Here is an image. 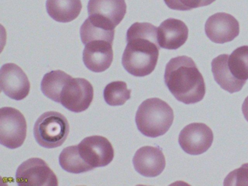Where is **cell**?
Instances as JSON below:
<instances>
[{
    "mask_svg": "<svg viewBox=\"0 0 248 186\" xmlns=\"http://www.w3.org/2000/svg\"><path fill=\"white\" fill-rule=\"evenodd\" d=\"M126 42L122 58L124 69L135 77L152 74L157 64L160 49L158 28L149 23L136 22L127 30Z\"/></svg>",
    "mask_w": 248,
    "mask_h": 186,
    "instance_id": "6da1fadb",
    "label": "cell"
},
{
    "mask_svg": "<svg viewBox=\"0 0 248 186\" xmlns=\"http://www.w3.org/2000/svg\"><path fill=\"white\" fill-rule=\"evenodd\" d=\"M164 78L169 91L181 103L194 104L205 95L204 78L190 57L172 58L166 65Z\"/></svg>",
    "mask_w": 248,
    "mask_h": 186,
    "instance_id": "7a4b0ae2",
    "label": "cell"
},
{
    "mask_svg": "<svg viewBox=\"0 0 248 186\" xmlns=\"http://www.w3.org/2000/svg\"><path fill=\"white\" fill-rule=\"evenodd\" d=\"M173 120L172 108L166 102L156 97L144 100L136 112L138 129L149 138L165 135L172 126Z\"/></svg>",
    "mask_w": 248,
    "mask_h": 186,
    "instance_id": "3957f363",
    "label": "cell"
},
{
    "mask_svg": "<svg viewBox=\"0 0 248 186\" xmlns=\"http://www.w3.org/2000/svg\"><path fill=\"white\" fill-rule=\"evenodd\" d=\"M69 134V124L64 115L59 112L47 111L36 122L34 135L39 145L46 148L62 145Z\"/></svg>",
    "mask_w": 248,
    "mask_h": 186,
    "instance_id": "277c9868",
    "label": "cell"
},
{
    "mask_svg": "<svg viewBox=\"0 0 248 186\" xmlns=\"http://www.w3.org/2000/svg\"><path fill=\"white\" fill-rule=\"evenodd\" d=\"M27 124L21 111L11 107L0 109V142L10 149L19 148L27 138Z\"/></svg>",
    "mask_w": 248,
    "mask_h": 186,
    "instance_id": "5b68a950",
    "label": "cell"
},
{
    "mask_svg": "<svg viewBox=\"0 0 248 186\" xmlns=\"http://www.w3.org/2000/svg\"><path fill=\"white\" fill-rule=\"evenodd\" d=\"M16 180L21 186H57V177L44 160L31 158L18 167Z\"/></svg>",
    "mask_w": 248,
    "mask_h": 186,
    "instance_id": "8992f818",
    "label": "cell"
},
{
    "mask_svg": "<svg viewBox=\"0 0 248 186\" xmlns=\"http://www.w3.org/2000/svg\"><path fill=\"white\" fill-rule=\"evenodd\" d=\"M93 97V87L89 81L84 78H72L62 90L60 103L71 111L80 113L90 107Z\"/></svg>",
    "mask_w": 248,
    "mask_h": 186,
    "instance_id": "52a82bcc",
    "label": "cell"
},
{
    "mask_svg": "<svg viewBox=\"0 0 248 186\" xmlns=\"http://www.w3.org/2000/svg\"><path fill=\"white\" fill-rule=\"evenodd\" d=\"M89 18L95 23L115 29L127 13L125 0H89Z\"/></svg>",
    "mask_w": 248,
    "mask_h": 186,
    "instance_id": "ba28073f",
    "label": "cell"
},
{
    "mask_svg": "<svg viewBox=\"0 0 248 186\" xmlns=\"http://www.w3.org/2000/svg\"><path fill=\"white\" fill-rule=\"evenodd\" d=\"M78 145L84 161L93 168L106 167L114 159V148L105 137H87Z\"/></svg>",
    "mask_w": 248,
    "mask_h": 186,
    "instance_id": "9c48e42d",
    "label": "cell"
},
{
    "mask_svg": "<svg viewBox=\"0 0 248 186\" xmlns=\"http://www.w3.org/2000/svg\"><path fill=\"white\" fill-rule=\"evenodd\" d=\"M213 138V131L205 124L192 123L181 131L178 142L186 154L200 155L211 147Z\"/></svg>",
    "mask_w": 248,
    "mask_h": 186,
    "instance_id": "30bf717a",
    "label": "cell"
},
{
    "mask_svg": "<svg viewBox=\"0 0 248 186\" xmlns=\"http://www.w3.org/2000/svg\"><path fill=\"white\" fill-rule=\"evenodd\" d=\"M0 84L2 92L14 100H24L30 94V80L16 64L6 63L1 67Z\"/></svg>",
    "mask_w": 248,
    "mask_h": 186,
    "instance_id": "8fae6325",
    "label": "cell"
},
{
    "mask_svg": "<svg viewBox=\"0 0 248 186\" xmlns=\"http://www.w3.org/2000/svg\"><path fill=\"white\" fill-rule=\"evenodd\" d=\"M204 30L207 37L217 44L233 41L239 33V23L232 15L218 13L207 20Z\"/></svg>",
    "mask_w": 248,
    "mask_h": 186,
    "instance_id": "7c38bea8",
    "label": "cell"
},
{
    "mask_svg": "<svg viewBox=\"0 0 248 186\" xmlns=\"http://www.w3.org/2000/svg\"><path fill=\"white\" fill-rule=\"evenodd\" d=\"M136 171L147 177H155L164 171L165 157L159 147L143 146L136 151L133 158Z\"/></svg>",
    "mask_w": 248,
    "mask_h": 186,
    "instance_id": "4fadbf2b",
    "label": "cell"
},
{
    "mask_svg": "<svg viewBox=\"0 0 248 186\" xmlns=\"http://www.w3.org/2000/svg\"><path fill=\"white\" fill-rule=\"evenodd\" d=\"M112 45L104 40L92 41L86 44L82 55L85 66L95 73L108 69L114 58Z\"/></svg>",
    "mask_w": 248,
    "mask_h": 186,
    "instance_id": "5bb4252c",
    "label": "cell"
},
{
    "mask_svg": "<svg viewBox=\"0 0 248 186\" xmlns=\"http://www.w3.org/2000/svg\"><path fill=\"white\" fill-rule=\"evenodd\" d=\"M188 36V27L178 19H167L158 27V42L163 49H178L186 43Z\"/></svg>",
    "mask_w": 248,
    "mask_h": 186,
    "instance_id": "9a60e30c",
    "label": "cell"
},
{
    "mask_svg": "<svg viewBox=\"0 0 248 186\" xmlns=\"http://www.w3.org/2000/svg\"><path fill=\"white\" fill-rule=\"evenodd\" d=\"M229 55L223 54L216 57L211 62L212 72L215 81L226 91L230 93L239 92L246 81H240L235 78L228 68Z\"/></svg>",
    "mask_w": 248,
    "mask_h": 186,
    "instance_id": "2e32d148",
    "label": "cell"
},
{
    "mask_svg": "<svg viewBox=\"0 0 248 186\" xmlns=\"http://www.w3.org/2000/svg\"><path fill=\"white\" fill-rule=\"evenodd\" d=\"M81 0H47L46 9L49 16L57 22L69 23L80 14Z\"/></svg>",
    "mask_w": 248,
    "mask_h": 186,
    "instance_id": "e0dca14e",
    "label": "cell"
},
{
    "mask_svg": "<svg viewBox=\"0 0 248 186\" xmlns=\"http://www.w3.org/2000/svg\"><path fill=\"white\" fill-rule=\"evenodd\" d=\"M72 76L61 70L47 73L41 82V90L43 94L50 100L61 103V94L66 83L72 78Z\"/></svg>",
    "mask_w": 248,
    "mask_h": 186,
    "instance_id": "ac0fdd59",
    "label": "cell"
},
{
    "mask_svg": "<svg viewBox=\"0 0 248 186\" xmlns=\"http://www.w3.org/2000/svg\"><path fill=\"white\" fill-rule=\"evenodd\" d=\"M59 164L63 170L73 174H80L94 170L79 154L78 145L66 147L59 155Z\"/></svg>",
    "mask_w": 248,
    "mask_h": 186,
    "instance_id": "d6986e66",
    "label": "cell"
},
{
    "mask_svg": "<svg viewBox=\"0 0 248 186\" xmlns=\"http://www.w3.org/2000/svg\"><path fill=\"white\" fill-rule=\"evenodd\" d=\"M115 30L100 23L93 21L88 17L80 28V37L82 43L86 45L88 42L95 40H104L113 44Z\"/></svg>",
    "mask_w": 248,
    "mask_h": 186,
    "instance_id": "ffe728a7",
    "label": "cell"
},
{
    "mask_svg": "<svg viewBox=\"0 0 248 186\" xmlns=\"http://www.w3.org/2000/svg\"><path fill=\"white\" fill-rule=\"evenodd\" d=\"M228 68L238 80L246 81L248 79V46H239L229 55Z\"/></svg>",
    "mask_w": 248,
    "mask_h": 186,
    "instance_id": "44dd1931",
    "label": "cell"
},
{
    "mask_svg": "<svg viewBox=\"0 0 248 186\" xmlns=\"http://www.w3.org/2000/svg\"><path fill=\"white\" fill-rule=\"evenodd\" d=\"M130 97L131 90H128L124 81H113L107 84L104 89V100L109 106H123Z\"/></svg>",
    "mask_w": 248,
    "mask_h": 186,
    "instance_id": "7402d4cb",
    "label": "cell"
},
{
    "mask_svg": "<svg viewBox=\"0 0 248 186\" xmlns=\"http://www.w3.org/2000/svg\"><path fill=\"white\" fill-rule=\"evenodd\" d=\"M216 0H164L169 8L180 11H188L192 9L210 5Z\"/></svg>",
    "mask_w": 248,
    "mask_h": 186,
    "instance_id": "603a6c76",
    "label": "cell"
},
{
    "mask_svg": "<svg viewBox=\"0 0 248 186\" xmlns=\"http://www.w3.org/2000/svg\"><path fill=\"white\" fill-rule=\"evenodd\" d=\"M223 185L229 186H248V163L231 171L226 178Z\"/></svg>",
    "mask_w": 248,
    "mask_h": 186,
    "instance_id": "cb8c5ba5",
    "label": "cell"
},
{
    "mask_svg": "<svg viewBox=\"0 0 248 186\" xmlns=\"http://www.w3.org/2000/svg\"><path fill=\"white\" fill-rule=\"evenodd\" d=\"M242 110L245 119L248 122V96L245 98V101H244L243 104H242Z\"/></svg>",
    "mask_w": 248,
    "mask_h": 186,
    "instance_id": "d4e9b609",
    "label": "cell"
}]
</instances>
